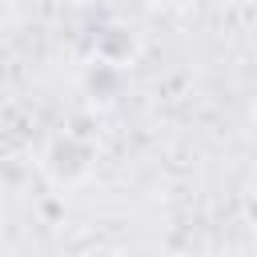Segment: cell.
<instances>
[{"mask_svg": "<svg viewBox=\"0 0 257 257\" xmlns=\"http://www.w3.org/2000/svg\"><path fill=\"white\" fill-rule=\"evenodd\" d=\"M253 133H257V104H253Z\"/></svg>", "mask_w": 257, "mask_h": 257, "instance_id": "obj_3", "label": "cell"}, {"mask_svg": "<svg viewBox=\"0 0 257 257\" xmlns=\"http://www.w3.org/2000/svg\"><path fill=\"white\" fill-rule=\"evenodd\" d=\"M88 161H92V149L84 141H76L72 133L68 137H56L52 149H48V173L56 181H80L88 173Z\"/></svg>", "mask_w": 257, "mask_h": 257, "instance_id": "obj_1", "label": "cell"}, {"mask_svg": "<svg viewBox=\"0 0 257 257\" xmlns=\"http://www.w3.org/2000/svg\"><path fill=\"white\" fill-rule=\"evenodd\" d=\"M153 4H181V0H153Z\"/></svg>", "mask_w": 257, "mask_h": 257, "instance_id": "obj_2", "label": "cell"}]
</instances>
